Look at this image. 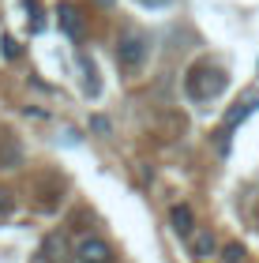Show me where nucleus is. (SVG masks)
<instances>
[{
	"label": "nucleus",
	"instance_id": "1",
	"mask_svg": "<svg viewBox=\"0 0 259 263\" xmlns=\"http://www.w3.org/2000/svg\"><path fill=\"white\" fill-rule=\"evenodd\" d=\"M229 76L222 68H192V76H188V98L192 102H210L218 98L222 90H226Z\"/></svg>",
	"mask_w": 259,
	"mask_h": 263
},
{
	"label": "nucleus",
	"instance_id": "2",
	"mask_svg": "<svg viewBox=\"0 0 259 263\" xmlns=\"http://www.w3.org/2000/svg\"><path fill=\"white\" fill-rule=\"evenodd\" d=\"M116 61H121L124 71L143 68V61H147V42H143V34H124L121 45H116Z\"/></svg>",
	"mask_w": 259,
	"mask_h": 263
},
{
	"label": "nucleus",
	"instance_id": "3",
	"mask_svg": "<svg viewBox=\"0 0 259 263\" xmlns=\"http://www.w3.org/2000/svg\"><path fill=\"white\" fill-rule=\"evenodd\" d=\"M255 109H259V90H248V94H244V98L226 113V121H222V139H226V151H229V132L237 128V124H244Z\"/></svg>",
	"mask_w": 259,
	"mask_h": 263
},
{
	"label": "nucleus",
	"instance_id": "4",
	"mask_svg": "<svg viewBox=\"0 0 259 263\" xmlns=\"http://www.w3.org/2000/svg\"><path fill=\"white\" fill-rule=\"evenodd\" d=\"M75 256H79V263H109V245L102 237H83L75 245Z\"/></svg>",
	"mask_w": 259,
	"mask_h": 263
},
{
	"label": "nucleus",
	"instance_id": "5",
	"mask_svg": "<svg viewBox=\"0 0 259 263\" xmlns=\"http://www.w3.org/2000/svg\"><path fill=\"white\" fill-rule=\"evenodd\" d=\"M61 27H64L68 38H83V19H79L68 4H61Z\"/></svg>",
	"mask_w": 259,
	"mask_h": 263
},
{
	"label": "nucleus",
	"instance_id": "6",
	"mask_svg": "<svg viewBox=\"0 0 259 263\" xmlns=\"http://www.w3.org/2000/svg\"><path fill=\"white\" fill-rule=\"evenodd\" d=\"M192 256L199 259H207V256H214V233H207V230H199L192 237Z\"/></svg>",
	"mask_w": 259,
	"mask_h": 263
},
{
	"label": "nucleus",
	"instance_id": "7",
	"mask_svg": "<svg viewBox=\"0 0 259 263\" xmlns=\"http://www.w3.org/2000/svg\"><path fill=\"white\" fill-rule=\"evenodd\" d=\"M169 222H173V230H176V233H192L195 214L188 211V207H173V211H169Z\"/></svg>",
	"mask_w": 259,
	"mask_h": 263
},
{
	"label": "nucleus",
	"instance_id": "8",
	"mask_svg": "<svg viewBox=\"0 0 259 263\" xmlns=\"http://www.w3.org/2000/svg\"><path fill=\"white\" fill-rule=\"evenodd\" d=\"M79 68H83V76H87V94L94 98V94H98V68H94V61L87 53H79Z\"/></svg>",
	"mask_w": 259,
	"mask_h": 263
},
{
	"label": "nucleus",
	"instance_id": "9",
	"mask_svg": "<svg viewBox=\"0 0 259 263\" xmlns=\"http://www.w3.org/2000/svg\"><path fill=\"white\" fill-rule=\"evenodd\" d=\"M42 252H49V263H61V259H64V245H61V237H49Z\"/></svg>",
	"mask_w": 259,
	"mask_h": 263
},
{
	"label": "nucleus",
	"instance_id": "10",
	"mask_svg": "<svg viewBox=\"0 0 259 263\" xmlns=\"http://www.w3.org/2000/svg\"><path fill=\"white\" fill-rule=\"evenodd\" d=\"M0 45H4V49H0V53H4V61H15V57H19V42L11 38V34H4V38H0Z\"/></svg>",
	"mask_w": 259,
	"mask_h": 263
},
{
	"label": "nucleus",
	"instance_id": "11",
	"mask_svg": "<svg viewBox=\"0 0 259 263\" xmlns=\"http://www.w3.org/2000/svg\"><path fill=\"white\" fill-rule=\"evenodd\" d=\"M244 259V245H229L226 248V263H241Z\"/></svg>",
	"mask_w": 259,
	"mask_h": 263
},
{
	"label": "nucleus",
	"instance_id": "12",
	"mask_svg": "<svg viewBox=\"0 0 259 263\" xmlns=\"http://www.w3.org/2000/svg\"><path fill=\"white\" fill-rule=\"evenodd\" d=\"M139 4H147V8H169L173 0H139Z\"/></svg>",
	"mask_w": 259,
	"mask_h": 263
},
{
	"label": "nucleus",
	"instance_id": "13",
	"mask_svg": "<svg viewBox=\"0 0 259 263\" xmlns=\"http://www.w3.org/2000/svg\"><path fill=\"white\" fill-rule=\"evenodd\" d=\"M94 132H109V121H105V117H94Z\"/></svg>",
	"mask_w": 259,
	"mask_h": 263
},
{
	"label": "nucleus",
	"instance_id": "14",
	"mask_svg": "<svg viewBox=\"0 0 259 263\" xmlns=\"http://www.w3.org/2000/svg\"><path fill=\"white\" fill-rule=\"evenodd\" d=\"M8 207V192H0V211H4Z\"/></svg>",
	"mask_w": 259,
	"mask_h": 263
}]
</instances>
